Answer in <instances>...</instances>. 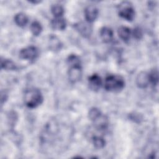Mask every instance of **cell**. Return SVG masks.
I'll list each match as a JSON object with an SVG mask.
<instances>
[{"label": "cell", "instance_id": "obj_1", "mask_svg": "<svg viewBox=\"0 0 159 159\" xmlns=\"http://www.w3.org/2000/svg\"><path fill=\"white\" fill-rule=\"evenodd\" d=\"M24 102L29 108H35L43 102V96L40 91L37 88L27 89L24 93Z\"/></svg>", "mask_w": 159, "mask_h": 159}, {"label": "cell", "instance_id": "obj_2", "mask_svg": "<svg viewBox=\"0 0 159 159\" xmlns=\"http://www.w3.org/2000/svg\"><path fill=\"white\" fill-rule=\"evenodd\" d=\"M124 86L125 81L120 75H110L105 79L104 88L107 91L118 93L122 90Z\"/></svg>", "mask_w": 159, "mask_h": 159}, {"label": "cell", "instance_id": "obj_3", "mask_svg": "<svg viewBox=\"0 0 159 159\" xmlns=\"http://www.w3.org/2000/svg\"><path fill=\"white\" fill-rule=\"evenodd\" d=\"M119 5V16L127 21H132L135 17V13L132 4L128 1H124Z\"/></svg>", "mask_w": 159, "mask_h": 159}, {"label": "cell", "instance_id": "obj_4", "mask_svg": "<svg viewBox=\"0 0 159 159\" xmlns=\"http://www.w3.org/2000/svg\"><path fill=\"white\" fill-rule=\"evenodd\" d=\"M39 55V50L35 46H29L22 48L19 52V57L22 59L34 60L37 58Z\"/></svg>", "mask_w": 159, "mask_h": 159}, {"label": "cell", "instance_id": "obj_5", "mask_svg": "<svg viewBox=\"0 0 159 159\" xmlns=\"http://www.w3.org/2000/svg\"><path fill=\"white\" fill-rule=\"evenodd\" d=\"M74 27L81 36L85 38L89 37L92 33V27L88 22H78L75 24Z\"/></svg>", "mask_w": 159, "mask_h": 159}, {"label": "cell", "instance_id": "obj_6", "mask_svg": "<svg viewBox=\"0 0 159 159\" xmlns=\"http://www.w3.org/2000/svg\"><path fill=\"white\" fill-rule=\"evenodd\" d=\"M68 76L70 81L72 83H76L80 81L82 77L81 65L69 67Z\"/></svg>", "mask_w": 159, "mask_h": 159}, {"label": "cell", "instance_id": "obj_7", "mask_svg": "<svg viewBox=\"0 0 159 159\" xmlns=\"http://www.w3.org/2000/svg\"><path fill=\"white\" fill-rule=\"evenodd\" d=\"M98 16V9L94 5H89L84 9V17L86 22L91 23L94 22Z\"/></svg>", "mask_w": 159, "mask_h": 159}, {"label": "cell", "instance_id": "obj_8", "mask_svg": "<svg viewBox=\"0 0 159 159\" xmlns=\"http://www.w3.org/2000/svg\"><path fill=\"white\" fill-rule=\"evenodd\" d=\"M93 122L94 123V127L99 130H106L109 124L107 117L102 113Z\"/></svg>", "mask_w": 159, "mask_h": 159}, {"label": "cell", "instance_id": "obj_9", "mask_svg": "<svg viewBox=\"0 0 159 159\" xmlns=\"http://www.w3.org/2000/svg\"><path fill=\"white\" fill-rule=\"evenodd\" d=\"M102 84V80L98 74H93L88 78V85L93 91H98Z\"/></svg>", "mask_w": 159, "mask_h": 159}, {"label": "cell", "instance_id": "obj_10", "mask_svg": "<svg viewBox=\"0 0 159 159\" xmlns=\"http://www.w3.org/2000/svg\"><path fill=\"white\" fill-rule=\"evenodd\" d=\"M150 83L148 73L146 71H141L139 73L136 78L137 86L140 88H147Z\"/></svg>", "mask_w": 159, "mask_h": 159}, {"label": "cell", "instance_id": "obj_11", "mask_svg": "<svg viewBox=\"0 0 159 159\" xmlns=\"http://www.w3.org/2000/svg\"><path fill=\"white\" fill-rule=\"evenodd\" d=\"M99 35L101 39L105 43L111 42L113 39V31L112 30L107 27H103L100 29Z\"/></svg>", "mask_w": 159, "mask_h": 159}, {"label": "cell", "instance_id": "obj_12", "mask_svg": "<svg viewBox=\"0 0 159 159\" xmlns=\"http://www.w3.org/2000/svg\"><path fill=\"white\" fill-rule=\"evenodd\" d=\"M52 27L57 30H63L66 27V22L64 18L62 17H55L51 21Z\"/></svg>", "mask_w": 159, "mask_h": 159}, {"label": "cell", "instance_id": "obj_13", "mask_svg": "<svg viewBox=\"0 0 159 159\" xmlns=\"http://www.w3.org/2000/svg\"><path fill=\"white\" fill-rule=\"evenodd\" d=\"M119 37L124 41L127 42L129 40L132 35V31L130 28L125 26H120L117 30Z\"/></svg>", "mask_w": 159, "mask_h": 159}, {"label": "cell", "instance_id": "obj_14", "mask_svg": "<svg viewBox=\"0 0 159 159\" xmlns=\"http://www.w3.org/2000/svg\"><path fill=\"white\" fill-rule=\"evenodd\" d=\"M49 46L52 50L57 52L61 49V43L57 37L55 35H51L49 39Z\"/></svg>", "mask_w": 159, "mask_h": 159}, {"label": "cell", "instance_id": "obj_15", "mask_svg": "<svg viewBox=\"0 0 159 159\" xmlns=\"http://www.w3.org/2000/svg\"><path fill=\"white\" fill-rule=\"evenodd\" d=\"M14 21L18 26L24 27L28 22V17L24 13L19 12L15 16Z\"/></svg>", "mask_w": 159, "mask_h": 159}, {"label": "cell", "instance_id": "obj_16", "mask_svg": "<svg viewBox=\"0 0 159 159\" xmlns=\"http://www.w3.org/2000/svg\"><path fill=\"white\" fill-rule=\"evenodd\" d=\"M1 65L2 69L6 70H15L17 69V66L14 61L9 59H1Z\"/></svg>", "mask_w": 159, "mask_h": 159}, {"label": "cell", "instance_id": "obj_17", "mask_svg": "<svg viewBox=\"0 0 159 159\" xmlns=\"http://www.w3.org/2000/svg\"><path fill=\"white\" fill-rule=\"evenodd\" d=\"M66 62H67V64L69 66V67L81 65V60H80L79 57H78L77 55H74V54L70 55L68 57V58L66 59Z\"/></svg>", "mask_w": 159, "mask_h": 159}, {"label": "cell", "instance_id": "obj_18", "mask_svg": "<svg viewBox=\"0 0 159 159\" xmlns=\"http://www.w3.org/2000/svg\"><path fill=\"white\" fill-rule=\"evenodd\" d=\"M30 31L34 36H38L42 31V27L40 23L37 20L34 21L30 25Z\"/></svg>", "mask_w": 159, "mask_h": 159}, {"label": "cell", "instance_id": "obj_19", "mask_svg": "<svg viewBox=\"0 0 159 159\" xmlns=\"http://www.w3.org/2000/svg\"><path fill=\"white\" fill-rule=\"evenodd\" d=\"M150 83H152L153 86H157L158 83V73L157 68L153 69L149 73Z\"/></svg>", "mask_w": 159, "mask_h": 159}, {"label": "cell", "instance_id": "obj_20", "mask_svg": "<svg viewBox=\"0 0 159 159\" xmlns=\"http://www.w3.org/2000/svg\"><path fill=\"white\" fill-rule=\"evenodd\" d=\"M93 143L94 146L98 148L101 149L104 147L106 145L105 140L100 136H94L93 137Z\"/></svg>", "mask_w": 159, "mask_h": 159}, {"label": "cell", "instance_id": "obj_21", "mask_svg": "<svg viewBox=\"0 0 159 159\" xmlns=\"http://www.w3.org/2000/svg\"><path fill=\"white\" fill-rule=\"evenodd\" d=\"M51 12L55 17H61L64 13V9L63 7L58 4H55L51 7Z\"/></svg>", "mask_w": 159, "mask_h": 159}, {"label": "cell", "instance_id": "obj_22", "mask_svg": "<svg viewBox=\"0 0 159 159\" xmlns=\"http://www.w3.org/2000/svg\"><path fill=\"white\" fill-rule=\"evenodd\" d=\"M101 114V111L96 108V107H92L89 109V112H88V116L89 118L91 120L93 121L94 119H96L100 114Z\"/></svg>", "mask_w": 159, "mask_h": 159}, {"label": "cell", "instance_id": "obj_23", "mask_svg": "<svg viewBox=\"0 0 159 159\" xmlns=\"http://www.w3.org/2000/svg\"><path fill=\"white\" fill-rule=\"evenodd\" d=\"M132 34H133L134 37H135L136 39H140L142 37V32L139 27L135 28Z\"/></svg>", "mask_w": 159, "mask_h": 159}]
</instances>
